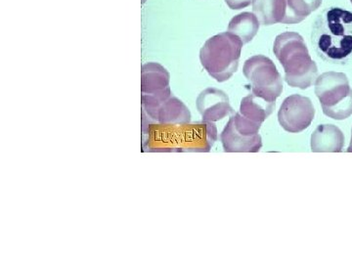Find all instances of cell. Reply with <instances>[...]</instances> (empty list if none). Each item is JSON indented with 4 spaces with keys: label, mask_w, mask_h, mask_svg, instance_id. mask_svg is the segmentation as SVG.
<instances>
[{
    "label": "cell",
    "mask_w": 352,
    "mask_h": 264,
    "mask_svg": "<svg viewBox=\"0 0 352 264\" xmlns=\"http://www.w3.org/2000/svg\"><path fill=\"white\" fill-rule=\"evenodd\" d=\"M351 4H352V0H351Z\"/></svg>",
    "instance_id": "ffe728a7"
},
{
    "label": "cell",
    "mask_w": 352,
    "mask_h": 264,
    "mask_svg": "<svg viewBox=\"0 0 352 264\" xmlns=\"http://www.w3.org/2000/svg\"><path fill=\"white\" fill-rule=\"evenodd\" d=\"M244 43L230 32L208 38L200 50L201 66L217 82L230 80L239 67Z\"/></svg>",
    "instance_id": "277c9868"
},
{
    "label": "cell",
    "mask_w": 352,
    "mask_h": 264,
    "mask_svg": "<svg viewBox=\"0 0 352 264\" xmlns=\"http://www.w3.org/2000/svg\"><path fill=\"white\" fill-rule=\"evenodd\" d=\"M191 113L184 103L176 97L170 96L163 102L153 118V122L164 124H188Z\"/></svg>",
    "instance_id": "7c38bea8"
},
{
    "label": "cell",
    "mask_w": 352,
    "mask_h": 264,
    "mask_svg": "<svg viewBox=\"0 0 352 264\" xmlns=\"http://www.w3.org/2000/svg\"><path fill=\"white\" fill-rule=\"evenodd\" d=\"M275 106H276L275 102L266 100L263 97L252 92L251 94L243 98L241 102L239 113L247 119L263 124L264 120L272 113Z\"/></svg>",
    "instance_id": "5bb4252c"
},
{
    "label": "cell",
    "mask_w": 352,
    "mask_h": 264,
    "mask_svg": "<svg viewBox=\"0 0 352 264\" xmlns=\"http://www.w3.org/2000/svg\"><path fill=\"white\" fill-rule=\"evenodd\" d=\"M261 124L247 119L240 113L230 118L220 134L226 152H258L263 143L258 134Z\"/></svg>",
    "instance_id": "52a82bcc"
},
{
    "label": "cell",
    "mask_w": 352,
    "mask_h": 264,
    "mask_svg": "<svg viewBox=\"0 0 352 264\" xmlns=\"http://www.w3.org/2000/svg\"><path fill=\"white\" fill-rule=\"evenodd\" d=\"M323 0H287L286 17L283 24H298L321 6Z\"/></svg>",
    "instance_id": "2e32d148"
},
{
    "label": "cell",
    "mask_w": 352,
    "mask_h": 264,
    "mask_svg": "<svg viewBox=\"0 0 352 264\" xmlns=\"http://www.w3.org/2000/svg\"><path fill=\"white\" fill-rule=\"evenodd\" d=\"M315 52L330 64L346 65L352 60V12L330 7L317 16L312 25Z\"/></svg>",
    "instance_id": "7a4b0ae2"
},
{
    "label": "cell",
    "mask_w": 352,
    "mask_h": 264,
    "mask_svg": "<svg viewBox=\"0 0 352 264\" xmlns=\"http://www.w3.org/2000/svg\"><path fill=\"white\" fill-rule=\"evenodd\" d=\"M287 0H254L252 13L263 25L282 23L286 17Z\"/></svg>",
    "instance_id": "4fadbf2b"
},
{
    "label": "cell",
    "mask_w": 352,
    "mask_h": 264,
    "mask_svg": "<svg viewBox=\"0 0 352 264\" xmlns=\"http://www.w3.org/2000/svg\"><path fill=\"white\" fill-rule=\"evenodd\" d=\"M227 6L232 10H241L254 3V0H224Z\"/></svg>",
    "instance_id": "e0dca14e"
},
{
    "label": "cell",
    "mask_w": 352,
    "mask_h": 264,
    "mask_svg": "<svg viewBox=\"0 0 352 264\" xmlns=\"http://www.w3.org/2000/svg\"><path fill=\"white\" fill-rule=\"evenodd\" d=\"M315 109L308 97L294 94L287 97L278 112V120L285 131L300 133L311 124Z\"/></svg>",
    "instance_id": "ba28073f"
},
{
    "label": "cell",
    "mask_w": 352,
    "mask_h": 264,
    "mask_svg": "<svg viewBox=\"0 0 352 264\" xmlns=\"http://www.w3.org/2000/svg\"><path fill=\"white\" fill-rule=\"evenodd\" d=\"M344 136L339 127L333 124H322L311 135L312 152H342Z\"/></svg>",
    "instance_id": "8fae6325"
},
{
    "label": "cell",
    "mask_w": 352,
    "mask_h": 264,
    "mask_svg": "<svg viewBox=\"0 0 352 264\" xmlns=\"http://www.w3.org/2000/svg\"><path fill=\"white\" fill-rule=\"evenodd\" d=\"M145 1H146V0H142L143 3H144Z\"/></svg>",
    "instance_id": "d6986e66"
},
{
    "label": "cell",
    "mask_w": 352,
    "mask_h": 264,
    "mask_svg": "<svg viewBox=\"0 0 352 264\" xmlns=\"http://www.w3.org/2000/svg\"><path fill=\"white\" fill-rule=\"evenodd\" d=\"M244 75L251 83L252 94L275 102L283 91V80L272 60L254 55L245 62Z\"/></svg>",
    "instance_id": "8992f818"
},
{
    "label": "cell",
    "mask_w": 352,
    "mask_h": 264,
    "mask_svg": "<svg viewBox=\"0 0 352 264\" xmlns=\"http://www.w3.org/2000/svg\"><path fill=\"white\" fill-rule=\"evenodd\" d=\"M261 23L252 12L238 14L229 22L228 32L237 36L241 41L249 43L258 34Z\"/></svg>",
    "instance_id": "9a60e30c"
},
{
    "label": "cell",
    "mask_w": 352,
    "mask_h": 264,
    "mask_svg": "<svg viewBox=\"0 0 352 264\" xmlns=\"http://www.w3.org/2000/svg\"><path fill=\"white\" fill-rule=\"evenodd\" d=\"M197 109L205 122H217L234 113L226 92L214 87L201 92L197 98Z\"/></svg>",
    "instance_id": "9c48e42d"
},
{
    "label": "cell",
    "mask_w": 352,
    "mask_h": 264,
    "mask_svg": "<svg viewBox=\"0 0 352 264\" xmlns=\"http://www.w3.org/2000/svg\"><path fill=\"white\" fill-rule=\"evenodd\" d=\"M315 94L323 113L331 119L342 120L352 115V88L346 75L336 72L322 74L317 78Z\"/></svg>",
    "instance_id": "5b68a950"
},
{
    "label": "cell",
    "mask_w": 352,
    "mask_h": 264,
    "mask_svg": "<svg viewBox=\"0 0 352 264\" xmlns=\"http://www.w3.org/2000/svg\"><path fill=\"white\" fill-rule=\"evenodd\" d=\"M347 152L352 153V131H351V144L349 146V149H347Z\"/></svg>",
    "instance_id": "ac0fdd59"
},
{
    "label": "cell",
    "mask_w": 352,
    "mask_h": 264,
    "mask_svg": "<svg viewBox=\"0 0 352 264\" xmlns=\"http://www.w3.org/2000/svg\"><path fill=\"white\" fill-rule=\"evenodd\" d=\"M273 51L283 66L285 80L289 87L307 89L314 85L318 68L300 34L287 32L279 34L275 38Z\"/></svg>",
    "instance_id": "3957f363"
},
{
    "label": "cell",
    "mask_w": 352,
    "mask_h": 264,
    "mask_svg": "<svg viewBox=\"0 0 352 264\" xmlns=\"http://www.w3.org/2000/svg\"><path fill=\"white\" fill-rule=\"evenodd\" d=\"M170 76L168 69L156 62L142 66L141 91L142 94H157L170 90Z\"/></svg>",
    "instance_id": "30bf717a"
},
{
    "label": "cell",
    "mask_w": 352,
    "mask_h": 264,
    "mask_svg": "<svg viewBox=\"0 0 352 264\" xmlns=\"http://www.w3.org/2000/svg\"><path fill=\"white\" fill-rule=\"evenodd\" d=\"M143 151L208 152L217 140L214 122L164 124L142 113Z\"/></svg>",
    "instance_id": "6da1fadb"
}]
</instances>
